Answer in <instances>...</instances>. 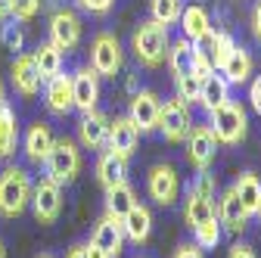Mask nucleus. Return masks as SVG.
I'll return each instance as SVG.
<instances>
[{
  "instance_id": "obj_4",
  "label": "nucleus",
  "mask_w": 261,
  "mask_h": 258,
  "mask_svg": "<svg viewBox=\"0 0 261 258\" xmlns=\"http://www.w3.org/2000/svg\"><path fill=\"white\" fill-rule=\"evenodd\" d=\"M208 115H212L208 127H212V134H215L218 143L237 146V143L246 140V134H249V118H246V109H243L237 100H227L224 106L212 109Z\"/></svg>"
},
{
  "instance_id": "obj_14",
  "label": "nucleus",
  "mask_w": 261,
  "mask_h": 258,
  "mask_svg": "<svg viewBox=\"0 0 261 258\" xmlns=\"http://www.w3.org/2000/svg\"><path fill=\"white\" fill-rule=\"evenodd\" d=\"M10 78H13V87L19 96H25V100H31V96H38L41 90V72L35 66V59H31V53H16L13 66H10Z\"/></svg>"
},
{
  "instance_id": "obj_17",
  "label": "nucleus",
  "mask_w": 261,
  "mask_h": 258,
  "mask_svg": "<svg viewBox=\"0 0 261 258\" xmlns=\"http://www.w3.org/2000/svg\"><path fill=\"white\" fill-rule=\"evenodd\" d=\"M215 215L221 221V227L230 230V234H243L249 227V215H246V209H243V202H240V196H237L233 187L221 193V199L215 205Z\"/></svg>"
},
{
  "instance_id": "obj_43",
  "label": "nucleus",
  "mask_w": 261,
  "mask_h": 258,
  "mask_svg": "<svg viewBox=\"0 0 261 258\" xmlns=\"http://www.w3.org/2000/svg\"><path fill=\"white\" fill-rule=\"evenodd\" d=\"M65 258H87V246H72Z\"/></svg>"
},
{
  "instance_id": "obj_7",
  "label": "nucleus",
  "mask_w": 261,
  "mask_h": 258,
  "mask_svg": "<svg viewBox=\"0 0 261 258\" xmlns=\"http://www.w3.org/2000/svg\"><path fill=\"white\" fill-rule=\"evenodd\" d=\"M146 190H149V199L162 209H168L177 202L180 196V177H177V168L171 162H155L146 174Z\"/></svg>"
},
{
  "instance_id": "obj_24",
  "label": "nucleus",
  "mask_w": 261,
  "mask_h": 258,
  "mask_svg": "<svg viewBox=\"0 0 261 258\" xmlns=\"http://www.w3.org/2000/svg\"><path fill=\"white\" fill-rule=\"evenodd\" d=\"M227 100H230V84L224 81V75H218V72L205 75L202 78V90H199V106L205 112H212V109L224 106Z\"/></svg>"
},
{
  "instance_id": "obj_32",
  "label": "nucleus",
  "mask_w": 261,
  "mask_h": 258,
  "mask_svg": "<svg viewBox=\"0 0 261 258\" xmlns=\"http://www.w3.org/2000/svg\"><path fill=\"white\" fill-rule=\"evenodd\" d=\"M149 10H152V19L159 22V25H174L177 19H180V13H184V0H152L149 4Z\"/></svg>"
},
{
  "instance_id": "obj_40",
  "label": "nucleus",
  "mask_w": 261,
  "mask_h": 258,
  "mask_svg": "<svg viewBox=\"0 0 261 258\" xmlns=\"http://www.w3.org/2000/svg\"><path fill=\"white\" fill-rule=\"evenodd\" d=\"M227 258H255V249H252L249 243H237V246H230Z\"/></svg>"
},
{
  "instance_id": "obj_1",
  "label": "nucleus",
  "mask_w": 261,
  "mask_h": 258,
  "mask_svg": "<svg viewBox=\"0 0 261 258\" xmlns=\"http://www.w3.org/2000/svg\"><path fill=\"white\" fill-rule=\"evenodd\" d=\"M168 44H171V35L165 25H159L155 19H146L134 28L130 35V50H134L137 62L146 69H159L168 56Z\"/></svg>"
},
{
  "instance_id": "obj_13",
  "label": "nucleus",
  "mask_w": 261,
  "mask_h": 258,
  "mask_svg": "<svg viewBox=\"0 0 261 258\" xmlns=\"http://www.w3.org/2000/svg\"><path fill=\"white\" fill-rule=\"evenodd\" d=\"M44 106L50 115H59L65 118L72 109H75V100H72V75H53L50 81H44Z\"/></svg>"
},
{
  "instance_id": "obj_16",
  "label": "nucleus",
  "mask_w": 261,
  "mask_h": 258,
  "mask_svg": "<svg viewBox=\"0 0 261 258\" xmlns=\"http://www.w3.org/2000/svg\"><path fill=\"white\" fill-rule=\"evenodd\" d=\"M109 115H103L100 109L93 112H84L81 121H78V143L84 149H103L106 140H109Z\"/></svg>"
},
{
  "instance_id": "obj_39",
  "label": "nucleus",
  "mask_w": 261,
  "mask_h": 258,
  "mask_svg": "<svg viewBox=\"0 0 261 258\" xmlns=\"http://www.w3.org/2000/svg\"><path fill=\"white\" fill-rule=\"evenodd\" d=\"M171 258H202V249L196 246V243H184V246H177L174 249V255Z\"/></svg>"
},
{
  "instance_id": "obj_46",
  "label": "nucleus",
  "mask_w": 261,
  "mask_h": 258,
  "mask_svg": "<svg viewBox=\"0 0 261 258\" xmlns=\"http://www.w3.org/2000/svg\"><path fill=\"white\" fill-rule=\"evenodd\" d=\"M0 258H7V249H4V240H0Z\"/></svg>"
},
{
  "instance_id": "obj_10",
  "label": "nucleus",
  "mask_w": 261,
  "mask_h": 258,
  "mask_svg": "<svg viewBox=\"0 0 261 258\" xmlns=\"http://www.w3.org/2000/svg\"><path fill=\"white\" fill-rule=\"evenodd\" d=\"M190 106L180 100V96H174V100H165L159 109V131L165 134L168 143H184V137L190 134Z\"/></svg>"
},
{
  "instance_id": "obj_20",
  "label": "nucleus",
  "mask_w": 261,
  "mask_h": 258,
  "mask_svg": "<svg viewBox=\"0 0 261 258\" xmlns=\"http://www.w3.org/2000/svg\"><path fill=\"white\" fill-rule=\"evenodd\" d=\"M121 230H124V240H130L134 246H143L149 240V234H152V212L137 202L121 218Z\"/></svg>"
},
{
  "instance_id": "obj_48",
  "label": "nucleus",
  "mask_w": 261,
  "mask_h": 258,
  "mask_svg": "<svg viewBox=\"0 0 261 258\" xmlns=\"http://www.w3.org/2000/svg\"><path fill=\"white\" fill-rule=\"evenodd\" d=\"M38 258H53V255H38Z\"/></svg>"
},
{
  "instance_id": "obj_25",
  "label": "nucleus",
  "mask_w": 261,
  "mask_h": 258,
  "mask_svg": "<svg viewBox=\"0 0 261 258\" xmlns=\"http://www.w3.org/2000/svg\"><path fill=\"white\" fill-rule=\"evenodd\" d=\"M193 59H196V44H193V41L177 38V41L168 44V56H165V62H168V69H171L174 78L193 72Z\"/></svg>"
},
{
  "instance_id": "obj_18",
  "label": "nucleus",
  "mask_w": 261,
  "mask_h": 258,
  "mask_svg": "<svg viewBox=\"0 0 261 258\" xmlns=\"http://www.w3.org/2000/svg\"><path fill=\"white\" fill-rule=\"evenodd\" d=\"M90 243L100 246L109 258H118L124 252V230H121V221L112 218V215H103L100 221H96V227L90 234Z\"/></svg>"
},
{
  "instance_id": "obj_6",
  "label": "nucleus",
  "mask_w": 261,
  "mask_h": 258,
  "mask_svg": "<svg viewBox=\"0 0 261 258\" xmlns=\"http://www.w3.org/2000/svg\"><path fill=\"white\" fill-rule=\"evenodd\" d=\"M218 140L212 134V127L208 124H196L190 127V134L184 137V152H187V162L190 168L196 171H208L212 162H215V156H218Z\"/></svg>"
},
{
  "instance_id": "obj_42",
  "label": "nucleus",
  "mask_w": 261,
  "mask_h": 258,
  "mask_svg": "<svg viewBox=\"0 0 261 258\" xmlns=\"http://www.w3.org/2000/svg\"><path fill=\"white\" fill-rule=\"evenodd\" d=\"M87 258H109L100 246H93V243H87Z\"/></svg>"
},
{
  "instance_id": "obj_45",
  "label": "nucleus",
  "mask_w": 261,
  "mask_h": 258,
  "mask_svg": "<svg viewBox=\"0 0 261 258\" xmlns=\"http://www.w3.org/2000/svg\"><path fill=\"white\" fill-rule=\"evenodd\" d=\"M0 106H7V87H4V81H0Z\"/></svg>"
},
{
  "instance_id": "obj_33",
  "label": "nucleus",
  "mask_w": 261,
  "mask_h": 258,
  "mask_svg": "<svg viewBox=\"0 0 261 258\" xmlns=\"http://www.w3.org/2000/svg\"><path fill=\"white\" fill-rule=\"evenodd\" d=\"M177 81V96L190 106V103H199V90H202V75L199 72H190V75H180L174 78Z\"/></svg>"
},
{
  "instance_id": "obj_30",
  "label": "nucleus",
  "mask_w": 261,
  "mask_h": 258,
  "mask_svg": "<svg viewBox=\"0 0 261 258\" xmlns=\"http://www.w3.org/2000/svg\"><path fill=\"white\" fill-rule=\"evenodd\" d=\"M215 215V202L212 199H205V196H199L196 190H187V202H184V218H187V224L190 227H196V224H202L205 218H212Z\"/></svg>"
},
{
  "instance_id": "obj_41",
  "label": "nucleus",
  "mask_w": 261,
  "mask_h": 258,
  "mask_svg": "<svg viewBox=\"0 0 261 258\" xmlns=\"http://www.w3.org/2000/svg\"><path fill=\"white\" fill-rule=\"evenodd\" d=\"M252 35H255V41L261 44V0L255 4V10H252Z\"/></svg>"
},
{
  "instance_id": "obj_31",
  "label": "nucleus",
  "mask_w": 261,
  "mask_h": 258,
  "mask_svg": "<svg viewBox=\"0 0 261 258\" xmlns=\"http://www.w3.org/2000/svg\"><path fill=\"white\" fill-rule=\"evenodd\" d=\"M221 234H224V227H221L218 215L205 218L202 224H196V227H193V240H196V246H199L202 252H205V249H215V246L221 243Z\"/></svg>"
},
{
  "instance_id": "obj_49",
  "label": "nucleus",
  "mask_w": 261,
  "mask_h": 258,
  "mask_svg": "<svg viewBox=\"0 0 261 258\" xmlns=\"http://www.w3.org/2000/svg\"><path fill=\"white\" fill-rule=\"evenodd\" d=\"M140 258H143V255H140Z\"/></svg>"
},
{
  "instance_id": "obj_29",
  "label": "nucleus",
  "mask_w": 261,
  "mask_h": 258,
  "mask_svg": "<svg viewBox=\"0 0 261 258\" xmlns=\"http://www.w3.org/2000/svg\"><path fill=\"white\" fill-rule=\"evenodd\" d=\"M19 146V118L10 106H0V159H10Z\"/></svg>"
},
{
  "instance_id": "obj_47",
  "label": "nucleus",
  "mask_w": 261,
  "mask_h": 258,
  "mask_svg": "<svg viewBox=\"0 0 261 258\" xmlns=\"http://www.w3.org/2000/svg\"><path fill=\"white\" fill-rule=\"evenodd\" d=\"M255 215H258V221H261V202H258V212H255Z\"/></svg>"
},
{
  "instance_id": "obj_22",
  "label": "nucleus",
  "mask_w": 261,
  "mask_h": 258,
  "mask_svg": "<svg viewBox=\"0 0 261 258\" xmlns=\"http://www.w3.org/2000/svg\"><path fill=\"white\" fill-rule=\"evenodd\" d=\"M218 72L224 75L227 84H246V81L252 78V56H249V50L237 44V47L230 50V56L224 59V66H221Z\"/></svg>"
},
{
  "instance_id": "obj_12",
  "label": "nucleus",
  "mask_w": 261,
  "mask_h": 258,
  "mask_svg": "<svg viewBox=\"0 0 261 258\" xmlns=\"http://www.w3.org/2000/svg\"><path fill=\"white\" fill-rule=\"evenodd\" d=\"M159 109H162V100H159L152 90H134V96H130V109H127V118L137 124L140 134H146V131H155V124H159Z\"/></svg>"
},
{
  "instance_id": "obj_19",
  "label": "nucleus",
  "mask_w": 261,
  "mask_h": 258,
  "mask_svg": "<svg viewBox=\"0 0 261 258\" xmlns=\"http://www.w3.org/2000/svg\"><path fill=\"white\" fill-rule=\"evenodd\" d=\"M50 146H53V131H50V124L47 121H35L25 131V140H22V152L28 162H35V165H44L47 162V156H50Z\"/></svg>"
},
{
  "instance_id": "obj_37",
  "label": "nucleus",
  "mask_w": 261,
  "mask_h": 258,
  "mask_svg": "<svg viewBox=\"0 0 261 258\" xmlns=\"http://www.w3.org/2000/svg\"><path fill=\"white\" fill-rule=\"evenodd\" d=\"M78 7L90 16H106L112 7H115V0H78Z\"/></svg>"
},
{
  "instance_id": "obj_35",
  "label": "nucleus",
  "mask_w": 261,
  "mask_h": 258,
  "mask_svg": "<svg viewBox=\"0 0 261 258\" xmlns=\"http://www.w3.org/2000/svg\"><path fill=\"white\" fill-rule=\"evenodd\" d=\"M41 10V0H10V19L16 22H31Z\"/></svg>"
},
{
  "instance_id": "obj_3",
  "label": "nucleus",
  "mask_w": 261,
  "mask_h": 258,
  "mask_svg": "<svg viewBox=\"0 0 261 258\" xmlns=\"http://www.w3.org/2000/svg\"><path fill=\"white\" fill-rule=\"evenodd\" d=\"M81 165H84V159H81V149L72 137H53V146H50V156H47V177L56 180L59 187H69L75 184V177L81 174Z\"/></svg>"
},
{
  "instance_id": "obj_23",
  "label": "nucleus",
  "mask_w": 261,
  "mask_h": 258,
  "mask_svg": "<svg viewBox=\"0 0 261 258\" xmlns=\"http://www.w3.org/2000/svg\"><path fill=\"white\" fill-rule=\"evenodd\" d=\"M96 180L103 184V190L127 180V159H121V156H115V152L106 149L100 159H96Z\"/></svg>"
},
{
  "instance_id": "obj_34",
  "label": "nucleus",
  "mask_w": 261,
  "mask_h": 258,
  "mask_svg": "<svg viewBox=\"0 0 261 258\" xmlns=\"http://www.w3.org/2000/svg\"><path fill=\"white\" fill-rule=\"evenodd\" d=\"M0 44H4L7 50L19 53L22 44H25V35H22V28L16 25V19H7V22H0Z\"/></svg>"
},
{
  "instance_id": "obj_15",
  "label": "nucleus",
  "mask_w": 261,
  "mask_h": 258,
  "mask_svg": "<svg viewBox=\"0 0 261 258\" xmlns=\"http://www.w3.org/2000/svg\"><path fill=\"white\" fill-rule=\"evenodd\" d=\"M137 143H140V131H137V124L130 121L127 115L109 121V140H106L109 152H115L121 159H130L137 152Z\"/></svg>"
},
{
  "instance_id": "obj_11",
  "label": "nucleus",
  "mask_w": 261,
  "mask_h": 258,
  "mask_svg": "<svg viewBox=\"0 0 261 258\" xmlns=\"http://www.w3.org/2000/svg\"><path fill=\"white\" fill-rule=\"evenodd\" d=\"M72 100L78 112H93L100 103V75L90 66H81L72 72Z\"/></svg>"
},
{
  "instance_id": "obj_8",
  "label": "nucleus",
  "mask_w": 261,
  "mask_h": 258,
  "mask_svg": "<svg viewBox=\"0 0 261 258\" xmlns=\"http://www.w3.org/2000/svg\"><path fill=\"white\" fill-rule=\"evenodd\" d=\"M50 44L62 53H72L78 44H81V35H84V25H81V16L69 7H59L53 16H50Z\"/></svg>"
},
{
  "instance_id": "obj_26",
  "label": "nucleus",
  "mask_w": 261,
  "mask_h": 258,
  "mask_svg": "<svg viewBox=\"0 0 261 258\" xmlns=\"http://www.w3.org/2000/svg\"><path fill=\"white\" fill-rule=\"evenodd\" d=\"M134 205H137V196H134V187H130L127 180H121V184H115V187L106 190V215H112V218L121 221Z\"/></svg>"
},
{
  "instance_id": "obj_5",
  "label": "nucleus",
  "mask_w": 261,
  "mask_h": 258,
  "mask_svg": "<svg viewBox=\"0 0 261 258\" xmlns=\"http://www.w3.org/2000/svg\"><path fill=\"white\" fill-rule=\"evenodd\" d=\"M121 62H124L121 41L112 35V31H100V35L90 41V69L100 78H115Z\"/></svg>"
},
{
  "instance_id": "obj_36",
  "label": "nucleus",
  "mask_w": 261,
  "mask_h": 258,
  "mask_svg": "<svg viewBox=\"0 0 261 258\" xmlns=\"http://www.w3.org/2000/svg\"><path fill=\"white\" fill-rule=\"evenodd\" d=\"M190 190H196L199 196H205V199L218 202V199H215V196H218V180H215V174H212V171H199V174H196V180L190 184Z\"/></svg>"
},
{
  "instance_id": "obj_9",
  "label": "nucleus",
  "mask_w": 261,
  "mask_h": 258,
  "mask_svg": "<svg viewBox=\"0 0 261 258\" xmlns=\"http://www.w3.org/2000/svg\"><path fill=\"white\" fill-rule=\"evenodd\" d=\"M31 212H35L38 224H53L62 215V187L50 177H41L31 187Z\"/></svg>"
},
{
  "instance_id": "obj_28",
  "label": "nucleus",
  "mask_w": 261,
  "mask_h": 258,
  "mask_svg": "<svg viewBox=\"0 0 261 258\" xmlns=\"http://www.w3.org/2000/svg\"><path fill=\"white\" fill-rule=\"evenodd\" d=\"M31 59H35V66H38L44 81H50L53 75L62 72V50H56L50 41H44V44H38L35 50H31Z\"/></svg>"
},
{
  "instance_id": "obj_38",
  "label": "nucleus",
  "mask_w": 261,
  "mask_h": 258,
  "mask_svg": "<svg viewBox=\"0 0 261 258\" xmlns=\"http://www.w3.org/2000/svg\"><path fill=\"white\" fill-rule=\"evenodd\" d=\"M249 103H252V109L261 115V75L252 78V84H249Z\"/></svg>"
},
{
  "instance_id": "obj_2",
  "label": "nucleus",
  "mask_w": 261,
  "mask_h": 258,
  "mask_svg": "<svg viewBox=\"0 0 261 258\" xmlns=\"http://www.w3.org/2000/svg\"><path fill=\"white\" fill-rule=\"evenodd\" d=\"M31 187H35V180L22 165H7L0 171V215L19 218L31 202Z\"/></svg>"
},
{
  "instance_id": "obj_27",
  "label": "nucleus",
  "mask_w": 261,
  "mask_h": 258,
  "mask_svg": "<svg viewBox=\"0 0 261 258\" xmlns=\"http://www.w3.org/2000/svg\"><path fill=\"white\" fill-rule=\"evenodd\" d=\"M233 190H237V196H240V202H243L246 215H249V218H255V212H258V202H261V180H258V174H252V171H243V174L237 177Z\"/></svg>"
},
{
  "instance_id": "obj_21",
  "label": "nucleus",
  "mask_w": 261,
  "mask_h": 258,
  "mask_svg": "<svg viewBox=\"0 0 261 258\" xmlns=\"http://www.w3.org/2000/svg\"><path fill=\"white\" fill-rule=\"evenodd\" d=\"M177 25H180V31H184V38L196 44L199 38H205L208 31H212V16H208V10H205V7L190 4V7H184V13H180Z\"/></svg>"
},
{
  "instance_id": "obj_44",
  "label": "nucleus",
  "mask_w": 261,
  "mask_h": 258,
  "mask_svg": "<svg viewBox=\"0 0 261 258\" xmlns=\"http://www.w3.org/2000/svg\"><path fill=\"white\" fill-rule=\"evenodd\" d=\"M10 19V0H0V22Z\"/></svg>"
}]
</instances>
